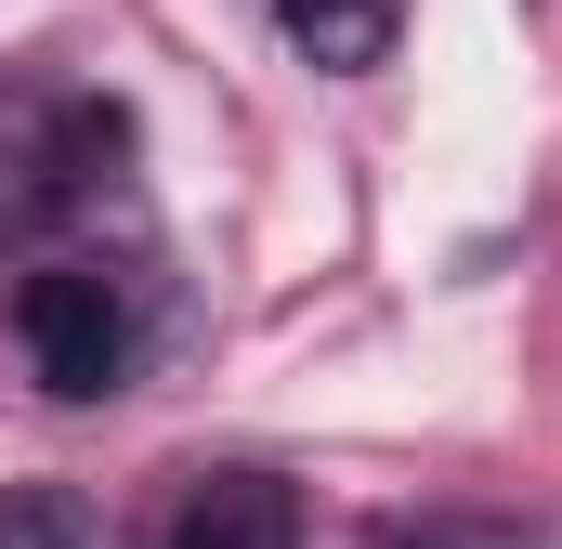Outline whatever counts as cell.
Returning a JSON list of instances; mask_svg holds the SVG:
<instances>
[{
  "mask_svg": "<svg viewBox=\"0 0 562 549\" xmlns=\"http://www.w3.org/2000/svg\"><path fill=\"white\" fill-rule=\"evenodd\" d=\"M13 340H26L40 393H66V406H105L132 380V301L105 262H40L13 288Z\"/></svg>",
  "mask_w": 562,
  "mask_h": 549,
  "instance_id": "obj_1",
  "label": "cell"
},
{
  "mask_svg": "<svg viewBox=\"0 0 562 549\" xmlns=\"http://www.w3.org/2000/svg\"><path fill=\"white\" fill-rule=\"evenodd\" d=\"M170 549H301V497L276 471H196L170 511Z\"/></svg>",
  "mask_w": 562,
  "mask_h": 549,
  "instance_id": "obj_2",
  "label": "cell"
},
{
  "mask_svg": "<svg viewBox=\"0 0 562 549\" xmlns=\"http://www.w3.org/2000/svg\"><path fill=\"white\" fill-rule=\"evenodd\" d=\"M276 26L327 66V79H367V66H393V26H406V0H276Z\"/></svg>",
  "mask_w": 562,
  "mask_h": 549,
  "instance_id": "obj_3",
  "label": "cell"
},
{
  "mask_svg": "<svg viewBox=\"0 0 562 549\" xmlns=\"http://www.w3.org/2000/svg\"><path fill=\"white\" fill-rule=\"evenodd\" d=\"M0 549H92L66 484H0Z\"/></svg>",
  "mask_w": 562,
  "mask_h": 549,
  "instance_id": "obj_4",
  "label": "cell"
}]
</instances>
